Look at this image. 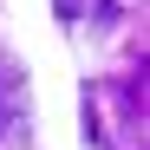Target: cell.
Here are the masks:
<instances>
[{"mask_svg":"<svg viewBox=\"0 0 150 150\" xmlns=\"http://www.w3.org/2000/svg\"><path fill=\"white\" fill-rule=\"evenodd\" d=\"M7 72V65H0ZM7 117H13V105H7V91H0V137H7Z\"/></svg>","mask_w":150,"mask_h":150,"instance_id":"1","label":"cell"}]
</instances>
